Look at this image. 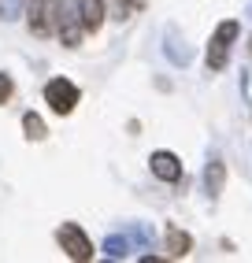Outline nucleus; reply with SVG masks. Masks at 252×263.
I'll return each mask as SVG.
<instances>
[{
	"label": "nucleus",
	"instance_id": "obj_3",
	"mask_svg": "<svg viewBox=\"0 0 252 263\" xmlns=\"http://www.w3.org/2000/svg\"><path fill=\"white\" fill-rule=\"evenodd\" d=\"M78 100H82V89L70 78H52V82H45V104L56 115H70L78 108Z\"/></svg>",
	"mask_w": 252,
	"mask_h": 263
},
{
	"label": "nucleus",
	"instance_id": "obj_1",
	"mask_svg": "<svg viewBox=\"0 0 252 263\" xmlns=\"http://www.w3.org/2000/svg\"><path fill=\"white\" fill-rule=\"evenodd\" d=\"M238 37H241V23H238V19H223L219 26L211 30L208 52H204V63H208V71H211V74L226 71L230 52H233V45H238Z\"/></svg>",
	"mask_w": 252,
	"mask_h": 263
},
{
	"label": "nucleus",
	"instance_id": "obj_6",
	"mask_svg": "<svg viewBox=\"0 0 252 263\" xmlns=\"http://www.w3.org/2000/svg\"><path fill=\"white\" fill-rule=\"evenodd\" d=\"M149 171H152V178H159V182H167V185H174V182H182V174H186V167H182V160L171 152V148H156L152 156H149Z\"/></svg>",
	"mask_w": 252,
	"mask_h": 263
},
{
	"label": "nucleus",
	"instance_id": "obj_8",
	"mask_svg": "<svg viewBox=\"0 0 252 263\" xmlns=\"http://www.w3.org/2000/svg\"><path fill=\"white\" fill-rule=\"evenodd\" d=\"M75 4H78V19H82L85 33H97L104 26V15H107L104 0H75Z\"/></svg>",
	"mask_w": 252,
	"mask_h": 263
},
{
	"label": "nucleus",
	"instance_id": "obj_15",
	"mask_svg": "<svg viewBox=\"0 0 252 263\" xmlns=\"http://www.w3.org/2000/svg\"><path fill=\"white\" fill-rule=\"evenodd\" d=\"M245 93H248V100H252V71H245Z\"/></svg>",
	"mask_w": 252,
	"mask_h": 263
},
{
	"label": "nucleus",
	"instance_id": "obj_11",
	"mask_svg": "<svg viewBox=\"0 0 252 263\" xmlns=\"http://www.w3.org/2000/svg\"><path fill=\"white\" fill-rule=\"evenodd\" d=\"M104 256H112V259H126V256H130V237H107L104 241Z\"/></svg>",
	"mask_w": 252,
	"mask_h": 263
},
{
	"label": "nucleus",
	"instance_id": "obj_10",
	"mask_svg": "<svg viewBox=\"0 0 252 263\" xmlns=\"http://www.w3.org/2000/svg\"><path fill=\"white\" fill-rule=\"evenodd\" d=\"M23 134H26V141H45L48 137V126H45V119L38 111H26L23 115Z\"/></svg>",
	"mask_w": 252,
	"mask_h": 263
},
{
	"label": "nucleus",
	"instance_id": "obj_2",
	"mask_svg": "<svg viewBox=\"0 0 252 263\" xmlns=\"http://www.w3.org/2000/svg\"><path fill=\"white\" fill-rule=\"evenodd\" d=\"M56 241H60V249H63L67 259H75V263H89V259H93V241L85 237V230L78 222H63L56 230Z\"/></svg>",
	"mask_w": 252,
	"mask_h": 263
},
{
	"label": "nucleus",
	"instance_id": "obj_7",
	"mask_svg": "<svg viewBox=\"0 0 252 263\" xmlns=\"http://www.w3.org/2000/svg\"><path fill=\"white\" fill-rule=\"evenodd\" d=\"M223 189H226V163L215 156V160H208V167H204V193H208V200H219Z\"/></svg>",
	"mask_w": 252,
	"mask_h": 263
},
{
	"label": "nucleus",
	"instance_id": "obj_12",
	"mask_svg": "<svg viewBox=\"0 0 252 263\" xmlns=\"http://www.w3.org/2000/svg\"><path fill=\"white\" fill-rule=\"evenodd\" d=\"M11 93H15V82H11L4 71H0V108H4V104L11 100Z\"/></svg>",
	"mask_w": 252,
	"mask_h": 263
},
{
	"label": "nucleus",
	"instance_id": "obj_13",
	"mask_svg": "<svg viewBox=\"0 0 252 263\" xmlns=\"http://www.w3.org/2000/svg\"><path fill=\"white\" fill-rule=\"evenodd\" d=\"M23 8V0H0V19H15Z\"/></svg>",
	"mask_w": 252,
	"mask_h": 263
},
{
	"label": "nucleus",
	"instance_id": "obj_5",
	"mask_svg": "<svg viewBox=\"0 0 252 263\" xmlns=\"http://www.w3.org/2000/svg\"><path fill=\"white\" fill-rule=\"evenodd\" d=\"M56 33H60V41L67 48H78L82 37H85V26L78 19V4H70V0H63L60 11H56Z\"/></svg>",
	"mask_w": 252,
	"mask_h": 263
},
{
	"label": "nucleus",
	"instance_id": "obj_4",
	"mask_svg": "<svg viewBox=\"0 0 252 263\" xmlns=\"http://www.w3.org/2000/svg\"><path fill=\"white\" fill-rule=\"evenodd\" d=\"M56 11H60V0H30L26 4V26L33 37L56 33Z\"/></svg>",
	"mask_w": 252,
	"mask_h": 263
},
{
	"label": "nucleus",
	"instance_id": "obj_14",
	"mask_svg": "<svg viewBox=\"0 0 252 263\" xmlns=\"http://www.w3.org/2000/svg\"><path fill=\"white\" fill-rule=\"evenodd\" d=\"M122 4H126V8H130V11H141V8H145V4H149V0H122Z\"/></svg>",
	"mask_w": 252,
	"mask_h": 263
},
{
	"label": "nucleus",
	"instance_id": "obj_9",
	"mask_svg": "<svg viewBox=\"0 0 252 263\" xmlns=\"http://www.w3.org/2000/svg\"><path fill=\"white\" fill-rule=\"evenodd\" d=\"M193 252V234H186L182 226H167V256L171 259H186Z\"/></svg>",
	"mask_w": 252,
	"mask_h": 263
}]
</instances>
